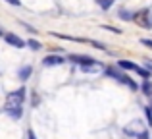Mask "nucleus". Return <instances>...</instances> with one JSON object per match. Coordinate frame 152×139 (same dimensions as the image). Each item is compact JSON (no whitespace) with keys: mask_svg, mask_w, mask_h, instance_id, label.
I'll return each instance as SVG.
<instances>
[{"mask_svg":"<svg viewBox=\"0 0 152 139\" xmlns=\"http://www.w3.org/2000/svg\"><path fill=\"white\" fill-rule=\"evenodd\" d=\"M104 75H106V77L115 79L118 83L125 85L127 89H131V91H137L139 89V83L135 81L133 77H129V75H127L123 70H119L118 66H104Z\"/></svg>","mask_w":152,"mask_h":139,"instance_id":"obj_1","label":"nucleus"},{"mask_svg":"<svg viewBox=\"0 0 152 139\" xmlns=\"http://www.w3.org/2000/svg\"><path fill=\"white\" fill-rule=\"evenodd\" d=\"M67 62L79 66V68H81V66H100V62H98L96 58L87 56V54H69V56H67Z\"/></svg>","mask_w":152,"mask_h":139,"instance_id":"obj_2","label":"nucleus"},{"mask_svg":"<svg viewBox=\"0 0 152 139\" xmlns=\"http://www.w3.org/2000/svg\"><path fill=\"white\" fill-rule=\"evenodd\" d=\"M4 114L10 116L12 120H21L23 118V104H19V102H6L4 104Z\"/></svg>","mask_w":152,"mask_h":139,"instance_id":"obj_3","label":"nucleus"},{"mask_svg":"<svg viewBox=\"0 0 152 139\" xmlns=\"http://www.w3.org/2000/svg\"><path fill=\"white\" fill-rule=\"evenodd\" d=\"M25 97H27V89L25 87H19V89H15V91L6 95V102H19V104H23Z\"/></svg>","mask_w":152,"mask_h":139,"instance_id":"obj_4","label":"nucleus"},{"mask_svg":"<svg viewBox=\"0 0 152 139\" xmlns=\"http://www.w3.org/2000/svg\"><path fill=\"white\" fill-rule=\"evenodd\" d=\"M64 62H66V58H64L62 54H46V56L42 58V66H45V68H54V66H62Z\"/></svg>","mask_w":152,"mask_h":139,"instance_id":"obj_5","label":"nucleus"},{"mask_svg":"<svg viewBox=\"0 0 152 139\" xmlns=\"http://www.w3.org/2000/svg\"><path fill=\"white\" fill-rule=\"evenodd\" d=\"M2 39H4L6 45L14 46V49H23V46H25V41H23L19 35H15V33H4Z\"/></svg>","mask_w":152,"mask_h":139,"instance_id":"obj_6","label":"nucleus"},{"mask_svg":"<svg viewBox=\"0 0 152 139\" xmlns=\"http://www.w3.org/2000/svg\"><path fill=\"white\" fill-rule=\"evenodd\" d=\"M150 12L148 10H141V12H135V18H133V21L135 23H139V25H142V27H146V29H150L152 27V21H150Z\"/></svg>","mask_w":152,"mask_h":139,"instance_id":"obj_7","label":"nucleus"},{"mask_svg":"<svg viewBox=\"0 0 152 139\" xmlns=\"http://www.w3.org/2000/svg\"><path fill=\"white\" fill-rule=\"evenodd\" d=\"M118 68L123 70V71H135V74H137L141 66L135 64V62H131V60H118Z\"/></svg>","mask_w":152,"mask_h":139,"instance_id":"obj_8","label":"nucleus"},{"mask_svg":"<svg viewBox=\"0 0 152 139\" xmlns=\"http://www.w3.org/2000/svg\"><path fill=\"white\" fill-rule=\"evenodd\" d=\"M31 75H33V66H21V68L18 70V77L21 79V81H27V79L31 77Z\"/></svg>","mask_w":152,"mask_h":139,"instance_id":"obj_9","label":"nucleus"},{"mask_svg":"<svg viewBox=\"0 0 152 139\" xmlns=\"http://www.w3.org/2000/svg\"><path fill=\"white\" fill-rule=\"evenodd\" d=\"M118 18H119V19H123V21H133L135 12L127 10V8H119V10H118Z\"/></svg>","mask_w":152,"mask_h":139,"instance_id":"obj_10","label":"nucleus"},{"mask_svg":"<svg viewBox=\"0 0 152 139\" xmlns=\"http://www.w3.org/2000/svg\"><path fill=\"white\" fill-rule=\"evenodd\" d=\"M25 46H29L31 50H41L42 49V43L37 41V39H29V41H25Z\"/></svg>","mask_w":152,"mask_h":139,"instance_id":"obj_11","label":"nucleus"},{"mask_svg":"<svg viewBox=\"0 0 152 139\" xmlns=\"http://www.w3.org/2000/svg\"><path fill=\"white\" fill-rule=\"evenodd\" d=\"M94 2H96V6H98V8H102V10L106 12V10H110V8L114 6L115 0H94Z\"/></svg>","mask_w":152,"mask_h":139,"instance_id":"obj_12","label":"nucleus"},{"mask_svg":"<svg viewBox=\"0 0 152 139\" xmlns=\"http://www.w3.org/2000/svg\"><path fill=\"white\" fill-rule=\"evenodd\" d=\"M139 89H141L142 93L146 95V97H152V85H150V81H148V79H145V81H142V85L139 87Z\"/></svg>","mask_w":152,"mask_h":139,"instance_id":"obj_13","label":"nucleus"},{"mask_svg":"<svg viewBox=\"0 0 152 139\" xmlns=\"http://www.w3.org/2000/svg\"><path fill=\"white\" fill-rule=\"evenodd\" d=\"M96 68L98 66H81V71H85V74H94V71H96Z\"/></svg>","mask_w":152,"mask_h":139,"instance_id":"obj_14","label":"nucleus"},{"mask_svg":"<svg viewBox=\"0 0 152 139\" xmlns=\"http://www.w3.org/2000/svg\"><path fill=\"white\" fill-rule=\"evenodd\" d=\"M91 45L94 46V49H98V50H106V46H104V43H100V41H89Z\"/></svg>","mask_w":152,"mask_h":139,"instance_id":"obj_15","label":"nucleus"},{"mask_svg":"<svg viewBox=\"0 0 152 139\" xmlns=\"http://www.w3.org/2000/svg\"><path fill=\"white\" fill-rule=\"evenodd\" d=\"M104 29H106V31H112V33H121V29H118V27H112V25H104Z\"/></svg>","mask_w":152,"mask_h":139,"instance_id":"obj_16","label":"nucleus"},{"mask_svg":"<svg viewBox=\"0 0 152 139\" xmlns=\"http://www.w3.org/2000/svg\"><path fill=\"white\" fill-rule=\"evenodd\" d=\"M141 45L148 46V49H152V39H141Z\"/></svg>","mask_w":152,"mask_h":139,"instance_id":"obj_17","label":"nucleus"},{"mask_svg":"<svg viewBox=\"0 0 152 139\" xmlns=\"http://www.w3.org/2000/svg\"><path fill=\"white\" fill-rule=\"evenodd\" d=\"M4 2H8L10 6H21V0H4Z\"/></svg>","mask_w":152,"mask_h":139,"instance_id":"obj_18","label":"nucleus"},{"mask_svg":"<svg viewBox=\"0 0 152 139\" xmlns=\"http://www.w3.org/2000/svg\"><path fill=\"white\" fill-rule=\"evenodd\" d=\"M27 139H39V137H37V133H35L33 129H27Z\"/></svg>","mask_w":152,"mask_h":139,"instance_id":"obj_19","label":"nucleus"},{"mask_svg":"<svg viewBox=\"0 0 152 139\" xmlns=\"http://www.w3.org/2000/svg\"><path fill=\"white\" fill-rule=\"evenodd\" d=\"M137 137H139V139H150V137H148V132H141V133H137Z\"/></svg>","mask_w":152,"mask_h":139,"instance_id":"obj_20","label":"nucleus"},{"mask_svg":"<svg viewBox=\"0 0 152 139\" xmlns=\"http://www.w3.org/2000/svg\"><path fill=\"white\" fill-rule=\"evenodd\" d=\"M4 33H6V31H4V29H0V39L4 37Z\"/></svg>","mask_w":152,"mask_h":139,"instance_id":"obj_21","label":"nucleus"}]
</instances>
